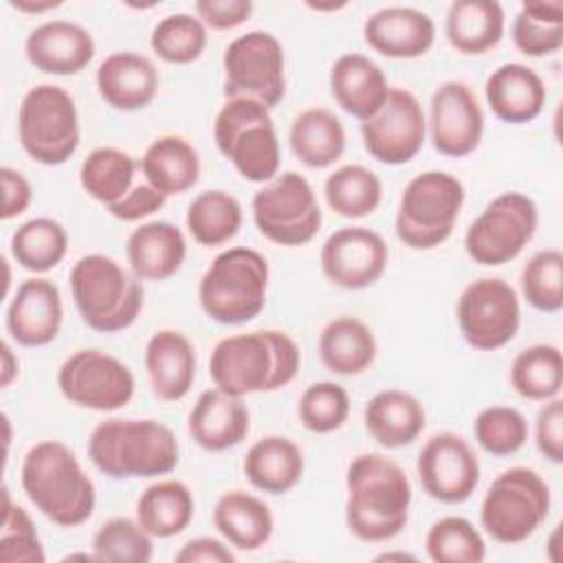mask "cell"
<instances>
[{
	"label": "cell",
	"mask_w": 563,
	"mask_h": 563,
	"mask_svg": "<svg viewBox=\"0 0 563 563\" xmlns=\"http://www.w3.org/2000/svg\"><path fill=\"white\" fill-rule=\"evenodd\" d=\"M345 488V523L356 539L383 543L402 532L411 484L400 464L380 453H361L347 466Z\"/></svg>",
	"instance_id": "cell-1"
},
{
	"label": "cell",
	"mask_w": 563,
	"mask_h": 563,
	"mask_svg": "<svg viewBox=\"0 0 563 563\" xmlns=\"http://www.w3.org/2000/svg\"><path fill=\"white\" fill-rule=\"evenodd\" d=\"M301 365L295 339L282 330H253L220 339L209 356L213 385L231 396L277 391L292 383Z\"/></svg>",
	"instance_id": "cell-2"
},
{
	"label": "cell",
	"mask_w": 563,
	"mask_h": 563,
	"mask_svg": "<svg viewBox=\"0 0 563 563\" xmlns=\"http://www.w3.org/2000/svg\"><path fill=\"white\" fill-rule=\"evenodd\" d=\"M20 484L31 504L57 526L75 528L92 517L95 482L59 440H42L24 453Z\"/></svg>",
	"instance_id": "cell-3"
},
{
	"label": "cell",
	"mask_w": 563,
	"mask_h": 563,
	"mask_svg": "<svg viewBox=\"0 0 563 563\" xmlns=\"http://www.w3.org/2000/svg\"><path fill=\"white\" fill-rule=\"evenodd\" d=\"M88 457L112 479H141L172 473L180 446L174 431L158 420L110 418L90 431Z\"/></svg>",
	"instance_id": "cell-4"
},
{
	"label": "cell",
	"mask_w": 563,
	"mask_h": 563,
	"mask_svg": "<svg viewBox=\"0 0 563 563\" xmlns=\"http://www.w3.org/2000/svg\"><path fill=\"white\" fill-rule=\"evenodd\" d=\"M68 282L81 321L95 332H121L143 310L141 279L110 255L90 253L79 257Z\"/></svg>",
	"instance_id": "cell-5"
},
{
	"label": "cell",
	"mask_w": 563,
	"mask_h": 563,
	"mask_svg": "<svg viewBox=\"0 0 563 563\" xmlns=\"http://www.w3.org/2000/svg\"><path fill=\"white\" fill-rule=\"evenodd\" d=\"M268 262L249 246H231L213 257L198 284L202 312L222 325L255 319L266 306Z\"/></svg>",
	"instance_id": "cell-6"
},
{
	"label": "cell",
	"mask_w": 563,
	"mask_h": 563,
	"mask_svg": "<svg viewBox=\"0 0 563 563\" xmlns=\"http://www.w3.org/2000/svg\"><path fill=\"white\" fill-rule=\"evenodd\" d=\"M213 141L244 180L266 185L279 174L277 130L260 101L227 99L213 119Z\"/></svg>",
	"instance_id": "cell-7"
},
{
	"label": "cell",
	"mask_w": 563,
	"mask_h": 563,
	"mask_svg": "<svg viewBox=\"0 0 563 563\" xmlns=\"http://www.w3.org/2000/svg\"><path fill=\"white\" fill-rule=\"evenodd\" d=\"M464 198V185L449 172L429 169L413 176L396 211L398 240L416 251L440 246L453 233Z\"/></svg>",
	"instance_id": "cell-8"
},
{
	"label": "cell",
	"mask_w": 563,
	"mask_h": 563,
	"mask_svg": "<svg viewBox=\"0 0 563 563\" xmlns=\"http://www.w3.org/2000/svg\"><path fill=\"white\" fill-rule=\"evenodd\" d=\"M550 504V486L537 471L526 466L506 468L490 482L482 499V528L497 543H523L541 528Z\"/></svg>",
	"instance_id": "cell-9"
},
{
	"label": "cell",
	"mask_w": 563,
	"mask_h": 563,
	"mask_svg": "<svg viewBox=\"0 0 563 563\" xmlns=\"http://www.w3.org/2000/svg\"><path fill=\"white\" fill-rule=\"evenodd\" d=\"M79 114L68 90L37 84L26 90L18 108V139L40 165H64L79 147Z\"/></svg>",
	"instance_id": "cell-10"
},
{
	"label": "cell",
	"mask_w": 563,
	"mask_h": 563,
	"mask_svg": "<svg viewBox=\"0 0 563 563\" xmlns=\"http://www.w3.org/2000/svg\"><path fill=\"white\" fill-rule=\"evenodd\" d=\"M257 231L282 246L310 242L323 222V213L312 185L297 172L277 174L255 191L251 200Z\"/></svg>",
	"instance_id": "cell-11"
},
{
	"label": "cell",
	"mask_w": 563,
	"mask_h": 563,
	"mask_svg": "<svg viewBox=\"0 0 563 563\" xmlns=\"http://www.w3.org/2000/svg\"><path fill=\"white\" fill-rule=\"evenodd\" d=\"M227 99H253L275 108L286 95V57L268 31H249L229 42L222 55Z\"/></svg>",
	"instance_id": "cell-12"
},
{
	"label": "cell",
	"mask_w": 563,
	"mask_h": 563,
	"mask_svg": "<svg viewBox=\"0 0 563 563\" xmlns=\"http://www.w3.org/2000/svg\"><path fill=\"white\" fill-rule=\"evenodd\" d=\"M537 224L539 209L534 200L521 191H504L468 224L464 249L475 264L501 266L526 249Z\"/></svg>",
	"instance_id": "cell-13"
},
{
	"label": "cell",
	"mask_w": 563,
	"mask_h": 563,
	"mask_svg": "<svg viewBox=\"0 0 563 563\" xmlns=\"http://www.w3.org/2000/svg\"><path fill=\"white\" fill-rule=\"evenodd\" d=\"M455 317L471 347L482 352L499 350L515 339L521 323L517 290L499 277H479L462 290Z\"/></svg>",
	"instance_id": "cell-14"
},
{
	"label": "cell",
	"mask_w": 563,
	"mask_h": 563,
	"mask_svg": "<svg viewBox=\"0 0 563 563\" xmlns=\"http://www.w3.org/2000/svg\"><path fill=\"white\" fill-rule=\"evenodd\" d=\"M57 387L81 409L117 411L132 400L136 383L121 358L101 350H77L59 365Z\"/></svg>",
	"instance_id": "cell-15"
},
{
	"label": "cell",
	"mask_w": 563,
	"mask_h": 563,
	"mask_svg": "<svg viewBox=\"0 0 563 563\" xmlns=\"http://www.w3.org/2000/svg\"><path fill=\"white\" fill-rule=\"evenodd\" d=\"M367 154L385 165H405L418 156L427 139V117L413 92L389 88L383 108L361 123Z\"/></svg>",
	"instance_id": "cell-16"
},
{
	"label": "cell",
	"mask_w": 563,
	"mask_h": 563,
	"mask_svg": "<svg viewBox=\"0 0 563 563\" xmlns=\"http://www.w3.org/2000/svg\"><path fill=\"white\" fill-rule=\"evenodd\" d=\"M418 479L424 493L442 504L466 501L479 484V460L471 444L451 431L431 435L418 453Z\"/></svg>",
	"instance_id": "cell-17"
},
{
	"label": "cell",
	"mask_w": 563,
	"mask_h": 563,
	"mask_svg": "<svg viewBox=\"0 0 563 563\" xmlns=\"http://www.w3.org/2000/svg\"><path fill=\"white\" fill-rule=\"evenodd\" d=\"M321 271L339 288L363 290L380 279L389 249L383 235L369 227L336 229L321 246Z\"/></svg>",
	"instance_id": "cell-18"
},
{
	"label": "cell",
	"mask_w": 563,
	"mask_h": 563,
	"mask_svg": "<svg viewBox=\"0 0 563 563\" xmlns=\"http://www.w3.org/2000/svg\"><path fill=\"white\" fill-rule=\"evenodd\" d=\"M429 136L442 156L473 154L484 134V112L475 92L462 81L440 84L429 103Z\"/></svg>",
	"instance_id": "cell-19"
},
{
	"label": "cell",
	"mask_w": 563,
	"mask_h": 563,
	"mask_svg": "<svg viewBox=\"0 0 563 563\" xmlns=\"http://www.w3.org/2000/svg\"><path fill=\"white\" fill-rule=\"evenodd\" d=\"M62 321V292L46 277L24 279L7 308V332L24 347H42L55 341Z\"/></svg>",
	"instance_id": "cell-20"
},
{
	"label": "cell",
	"mask_w": 563,
	"mask_h": 563,
	"mask_svg": "<svg viewBox=\"0 0 563 563\" xmlns=\"http://www.w3.org/2000/svg\"><path fill=\"white\" fill-rule=\"evenodd\" d=\"M363 40L391 59L422 57L435 42V22L413 7H383L363 24Z\"/></svg>",
	"instance_id": "cell-21"
},
{
	"label": "cell",
	"mask_w": 563,
	"mask_h": 563,
	"mask_svg": "<svg viewBox=\"0 0 563 563\" xmlns=\"http://www.w3.org/2000/svg\"><path fill=\"white\" fill-rule=\"evenodd\" d=\"M31 66L48 75H77L95 57V40L88 29L70 20H48L35 26L24 42Z\"/></svg>",
	"instance_id": "cell-22"
},
{
	"label": "cell",
	"mask_w": 563,
	"mask_h": 563,
	"mask_svg": "<svg viewBox=\"0 0 563 563\" xmlns=\"http://www.w3.org/2000/svg\"><path fill=\"white\" fill-rule=\"evenodd\" d=\"M99 97L114 110L134 112L147 108L161 86L154 62L136 51L110 53L95 75Z\"/></svg>",
	"instance_id": "cell-23"
},
{
	"label": "cell",
	"mask_w": 563,
	"mask_h": 563,
	"mask_svg": "<svg viewBox=\"0 0 563 563\" xmlns=\"http://www.w3.org/2000/svg\"><path fill=\"white\" fill-rule=\"evenodd\" d=\"M251 429L249 407L240 396L222 389H207L198 396L187 416L191 440L211 453L238 446Z\"/></svg>",
	"instance_id": "cell-24"
},
{
	"label": "cell",
	"mask_w": 563,
	"mask_h": 563,
	"mask_svg": "<svg viewBox=\"0 0 563 563\" xmlns=\"http://www.w3.org/2000/svg\"><path fill=\"white\" fill-rule=\"evenodd\" d=\"M484 95L493 114L510 125L534 121L548 99L541 75L519 62L497 66L486 79Z\"/></svg>",
	"instance_id": "cell-25"
},
{
	"label": "cell",
	"mask_w": 563,
	"mask_h": 563,
	"mask_svg": "<svg viewBox=\"0 0 563 563\" xmlns=\"http://www.w3.org/2000/svg\"><path fill=\"white\" fill-rule=\"evenodd\" d=\"M196 347L178 330H158L145 345V369L152 394L165 402L183 400L196 378Z\"/></svg>",
	"instance_id": "cell-26"
},
{
	"label": "cell",
	"mask_w": 563,
	"mask_h": 563,
	"mask_svg": "<svg viewBox=\"0 0 563 563\" xmlns=\"http://www.w3.org/2000/svg\"><path fill=\"white\" fill-rule=\"evenodd\" d=\"M330 92L347 114L363 123L383 108L389 84L374 59L363 53H343L330 68Z\"/></svg>",
	"instance_id": "cell-27"
},
{
	"label": "cell",
	"mask_w": 563,
	"mask_h": 563,
	"mask_svg": "<svg viewBox=\"0 0 563 563\" xmlns=\"http://www.w3.org/2000/svg\"><path fill=\"white\" fill-rule=\"evenodd\" d=\"M130 271L145 282H165L174 277L185 257L187 242L183 231L167 220H152L136 227L125 242Z\"/></svg>",
	"instance_id": "cell-28"
},
{
	"label": "cell",
	"mask_w": 563,
	"mask_h": 563,
	"mask_svg": "<svg viewBox=\"0 0 563 563\" xmlns=\"http://www.w3.org/2000/svg\"><path fill=\"white\" fill-rule=\"evenodd\" d=\"M363 422L380 446L400 449L424 431L427 413L413 394L405 389H383L367 400Z\"/></svg>",
	"instance_id": "cell-29"
},
{
	"label": "cell",
	"mask_w": 563,
	"mask_h": 563,
	"mask_svg": "<svg viewBox=\"0 0 563 563\" xmlns=\"http://www.w3.org/2000/svg\"><path fill=\"white\" fill-rule=\"evenodd\" d=\"M242 471L257 490L284 495L303 475V453L286 435H264L246 451Z\"/></svg>",
	"instance_id": "cell-30"
},
{
	"label": "cell",
	"mask_w": 563,
	"mask_h": 563,
	"mask_svg": "<svg viewBox=\"0 0 563 563\" xmlns=\"http://www.w3.org/2000/svg\"><path fill=\"white\" fill-rule=\"evenodd\" d=\"M213 526L229 545L255 552L268 543L275 521L260 497L246 490H229L213 506Z\"/></svg>",
	"instance_id": "cell-31"
},
{
	"label": "cell",
	"mask_w": 563,
	"mask_h": 563,
	"mask_svg": "<svg viewBox=\"0 0 563 563\" xmlns=\"http://www.w3.org/2000/svg\"><path fill=\"white\" fill-rule=\"evenodd\" d=\"M141 172L147 185L163 196L189 191L200 178L198 150L178 134H163L154 139L141 156Z\"/></svg>",
	"instance_id": "cell-32"
},
{
	"label": "cell",
	"mask_w": 563,
	"mask_h": 563,
	"mask_svg": "<svg viewBox=\"0 0 563 563\" xmlns=\"http://www.w3.org/2000/svg\"><path fill=\"white\" fill-rule=\"evenodd\" d=\"M506 15L497 0H455L446 11V40L464 55H482L504 37Z\"/></svg>",
	"instance_id": "cell-33"
},
{
	"label": "cell",
	"mask_w": 563,
	"mask_h": 563,
	"mask_svg": "<svg viewBox=\"0 0 563 563\" xmlns=\"http://www.w3.org/2000/svg\"><path fill=\"white\" fill-rule=\"evenodd\" d=\"M292 154L312 169L334 165L345 152V128L328 108L301 110L288 132Z\"/></svg>",
	"instance_id": "cell-34"
},
{
	"label": "cell",
	"mask_w": 563,
	"mask_h": 563,
	"mask_svg": "<svg viewBox=\"0 0 563 563\" xmlns=\"http://www.w3.org/2000/svg\"><path fill=\"white\" fill-rule=\"evenodd\" d=\"M321 363L339 376L363 374L376 358V336L356 317H336L319 334Z\"/></svg>",
	"instance_id": "cell-35"
},
{
	"label": "cell",
	"mask_w": 563,
	"mask_h": 563,
	"mask_svg": "<svg viewBox=\"0 0 563 563\" xmlns=\"http://www.w3.org/2000/svg\"><path fill=\"white\" fill-rule=\"evenodd\" d=\"M194 495L180 479H158L136 499V521L154 537L180 534L194 519Z\"/></svg>",
	"instance_id": "cell-36"
},
{
	"label": "cell",
	"mask_w": 563,
	"mask_h": 563,
	"mask_svg": "<svg viewBox=\"0 0 563 563\" xmlns=\"http://www.w3.org/2000/svg\"><path fill=\"white\" fill-rule=\"evenodd\" d=\"M11 257L29 273L53 271L68 251L66 229L46 216L22 222L11 235Z\"/></svg>",
	"instance_id": "cell-37"
},
{
	"label": "cell",
	"mask_w": 563,
	"mask_h": 563,
	"mask_svg": "<svg viewBox=\"0 0 563 563\" xmlns=\"http://www.w3.org/2000/svg\"><path fill=\"white\" fill-rule=\"evenodd\" d=\"M187 231L202 246H220L238 235L242 205L224 189L200 191L187 207Z\"/></svg>",
	"instance_id": "cell-38"
},
{
	"label": "cell",
	"mask_w": 563,
	"mask_h": 563,
	"mask_svg": "<svg viewBox=\"0 0 563 563\" xmlns=\"http://www.w3.org/2000/svg\"><path fill=\"white\" fill-rule=\"evenodd\" d=\"M323 196L336 216L365 218L378 209L383 200V183L369 167L350 163L328 174Z\"/></svg>",
	"instance_id": "cell-39"
},
{
	"label": "cell",
	"mask_w": 563,
	"mask_h": 563,
	"mask_svg": "<svg viewBox=\"0 0 563 563\" xmlns=\"http://www.w3.org/2000/svg\"><path fill=\"white\" fill-rule=\"evenodd\" d=\"M134 172L136 161L128 152L103 145L95 147L84 158L79 167V183L92 200L110 207L132 189Z\"/></svg>",
	"instance_id": "cell-40"
},
{
	"label": "cell",
	"mask_w": 563,
	"mask_h": 563,
	"mask_svg": "<svg viewBox=\"0 0 563 563\" xmlns=\"http://www.w3.org/2000/svg\"><path fill=\"white\" fill-rule=\"evenodd\" d=\"M512 389L528 400L556 398L563 387V356L556 345L537 343L521 350L510 365Z\"/></svg>",
	"instance_id": "cell-41"
},
{
	"label": "cell",
	"mask_w": 563,
	"mask_h": 563,
	"mask_svg": "<svg viewBox=\"0 0 563 563\" xmlns=\"http://www.w3.org/2000/svg\"><path fill=\"white\" fill-rule=\"evenodd\" d=\"M512 42L528 57L556 53L563 46V2H523L512 20Z\"/></svg>",
	"instance_id": "cell-42"
},
{
	"label": "cell",
	"mask_w": 563,
	"mask_h": 563,
	"mask_svg": "<svg viewBox=\"0 0 563 563\" xmlns=\"http://www.w3.org/2000/svg\"><path fill=\"white\" fill-rule=\"evenodd\" d=\"M427 556L435 563H479L486 556V543L479 530L457 515L440 517L424 537Z\"/></svg>",
	"instance_id": "cell-43"
},
{
	"label": "cell",
	"mask_w": 563,
	"mask_h": 563,
	"mask_svg": "<svg viewBox=\"0 0 563 563\" xmlns=\"http://www.w3.org/2000/svg\"><path fill=\"white\" fill-rule=\"evenodd\" d=\"M150 46L167 64H191L207 48V26L198 15L172 13L156 22Z\"/></svg>",
	"instance_id": "cell-44"
},
{
	"label": "cell",
	"mask_w": 563,
	"mask_h": 563,
	"mask_svg": "<svg viewBox=\"0 0 563 563\" xmlns=\"http://www.w3.org/2000/svg\"><path fill=\"white\" fill-rule=\"evenodd\" d=\"M152 534L130 517H112L99 526L92 537V554L97 561H132L147 563L154 554Z\"/></svg>",
	"instance_id": "cell-45"
},
{
	"label": "cell",
	"mask_w": 563,
	"mask_h": 563,
	"mask_svg": "<svg viewBox=\"0 0 563 563\" xmlns=\"http://www.w3.org/2000/svg\"><path fill=\"white\" fill-rule=\"evenodd\" d=\"M523 299L539 312L563 308V253L559 249L537 251L521 271Z\"/></svg>",
	"instance_id": "cell-46"
},
{
	"label": "cell",
	"mask_w": 563,
	"mask_h": 563,
	"mask_svg": "<svg viewBox=\"0 0 563 563\" xmlns=\"http://www.w3.org/2000/svg\"><path fill=\"white\" fill-rule=\"evenodd\" d=\"M475 442L490 455H512L528 440V420L526 416L506 405L484 407L473 422Z\"/></svg>",
	"instance_id": "cell-47"
},
{
	"label": "cell",
	"mask_w": 563,
	"mask_h": 563,
	"mask_svg": "<svg viewBox=\"0 0 563 563\" xmlns=\"http://www.w3.org/2000/svg\"><path fill=\"white\" fill-rule=\"evenodd\" d=\"M301 424L312 433H332L350 416V394L334 380H319L303 389L297 402Z\"/></svg>",
	"instance_id": "cell-48"
},
{
	"label": "cell",
	"mask_w": 563,
	"mask_h": 563,
	"mask_svg": "<svg viewBox=\"0 0 563 563\" xmlns=\"http://www.w3.org/2000/svg\"><path fill=\"white\" fill-rule=\"evenodd\" d=\"M2 530L0 561L2 563H44V545L29 512L11 501L9 488L2 486Z\"/></svg>",
	"instance_id": "cell-49"
},
{
	"label": "cell",
	"mask_w": 563,
	"mask_h": 563,
	"mask_svg": "<svg viewBox=\"0 0 563 563\" xmlns=\"http://www.w3.org/2000/svg\"><path fill=\"white\" fill-rule=\"evenodd\" d=\"M534 440L541 455L554 464L563 462V400L550 398L534 420Z\"/></svg>",
	"instance_id": "cell-50"
},
{
	"label": "cell",
	"mask_w": 563,
	"mask_h": 563,
	"mask_svg": "<svg viewBox=\"0 0 563 563\" xmlns=\"http://www.w3.org/2000/svg\"><path fill=\"white\" fill-rule=\"evenodd\" d=\"M196 15L205 26L216 31H229L244 24L253 13L251 0H198L194 4Z\"/></svg>",
	"instance_id": "cell-51"
},
{
	"label": "cell",
	"mask_w": 563,
	"mask_h": 563,
	"mask_svg": "<svg viewBox=\"0 0 563 563\" xmlns=\"http://www.w3.org/2000/svg\"><path fill=\"white\" fill-rule=\"evenodd\" d=\"M167 196H163L158 189H154L152 185H136L132 187L121 200L112 202L108 207L110 216L123 222H139L152 213H156L158 209H163Z\"/></svg>",
	"instance_id": "cell-52"
},
{
	"label": "cell",
	"mask_w": 563,
	"mask_h": 563,
	"mask_svg": "<svg viewBox=\"0 0 563 563\" xmlns=\"http://www.w3.org/2000/svg\"><path fill=\"white\" fill-rule=\"evenodd\" d=\"M0 185H2L0 218L11 220V218H18L20 213H24L33 200V187H31L29 178L22 172L4 165L0 169Z\"/></svg>",
	"instance_id": "cell-53"
},
{
	"label": "cell",
	"mask_w": 563,
	"mask_h": 563,
	"mask_svg": "<svg viewBox=\"0 0 563 563\" xmlns=\"http://www.w3.org/2000/svg\"><path fill=\"white\" fill-rule=\"evenodd\" d=\"M176 563H233L235 554L229 545L213 537H196L183 543V548L174 554Z\"/></svg>",
	"instance_id": "cell-54"
},
{
	"label": "cell",
	"mask_w": 563,
	"mask_h": 563,
	"mask_svg": "<svg viewBox=\"0 0 563 563\" xmlns=\"http://www.w3.org/2000/svg\"><path fill=\"white\" fill-rule=\"evenodd\" d=\"M18 374H20V361H18L15 352L11 350V345L4 341V343H2V369H0V385H2V387H9Z\"/></svg>",
	"instance_id": "cell-55"
},
{
	"label": "cell",
	"mask_w": 563,
	"mask_h": 563,
	"mask_svg": "<svg viewBox=\"0 0 563 563\" xmlns=\"http://www.w3.org/2000/svg\"><path fill=\"white\" fill-rule=\"evenodd\" d=\"M13 9L22 11V13H44L48 9H55V7H62V0H46V2H31V0H11L9 2Z\"/></svg>",
	"instance_id": "cell-56"
},
{
	"label": "cell",
	"mask_w": 563,
	"mask_h": 563,
	"mask_svg": "<svg viewBox=\"0 0 563 563\" xmlns=\"http://www.w3.org/2000/svg\"><path fill=\"white\" fill-rule=\"evenodd\" d=\"M376 561H416V556L407 552H385V554H378Z\"/></svg>",
	"instance_id": "cell-57"
},
{
	"label": "cell",
	"mask_w": 563,
	"mask_h": 563,
	"mask_svg": "<svg viewBox=\"0 0 563 563\" xmlns=\"http://www.w3.org/2000/svg\"><path fill=\"white\" fill-rule=\"evenodd\" d=\"M310 9H314V11H339V9H343L347 2H330V4H314V2H306Z\"/></svg>",
	"instance_id": "cell-58"
},
{
	"label": "cell",
	"mask_w": 563,
	"mask_h": 563,
	"mask_svg": "<svg viewBox=\"0 0 563 563\" xmlns=\"http://www.w3.org/2000/svg\"><path fill=\"white\" fill-rule=\"evenodd\" d=\"M556 539H559V526H554L552 534H550V543H548V556L550 561H556L559 554H556Z\"/></svg>",
	"instance_id": "cell-59"
}]
</instances>
